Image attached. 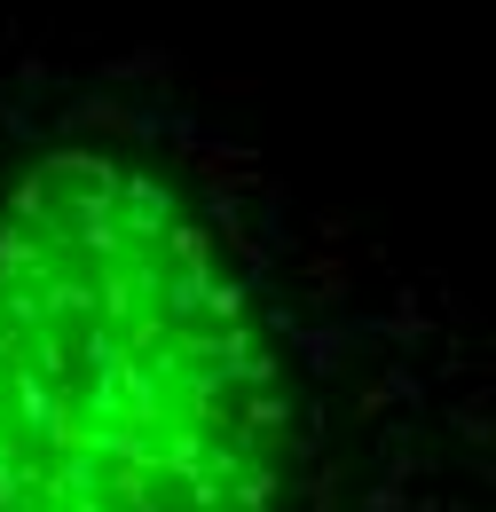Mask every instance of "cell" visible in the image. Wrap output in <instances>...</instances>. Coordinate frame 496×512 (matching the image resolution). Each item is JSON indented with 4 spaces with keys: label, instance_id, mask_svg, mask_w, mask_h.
<instances>
[{
    "label": "cell",
    "instance_id": "cell-1",
    "mask_svg": "<svg viewBox=\"0 0 496 512\" xmlns=\"http://www.w3.org/2000/svg\"><path fill=\"white\" fill-rule=\"evenodd\" d=\"M292 379L229 229L119 142L0 190V512H276Z\"/></svg>",
    "mask_w": 496,
    "mask_h": 512
}]
</instances>
